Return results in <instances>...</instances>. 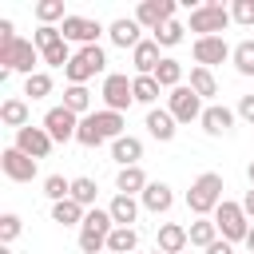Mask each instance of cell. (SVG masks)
Instances as JSON below:
<instances>
[{
    "label": "cell",
    "mask_w": 254,
    "mask_h": 254,
    "mask_svg": "<svg viewBox=\"0 0 254 254\" xmlns=\"http://www.w3.org/2000/svg\"><path fill=\"white\" fill-rule=\"evenodd\" d=\"M0 119H4V127H28V119H32V107H28V99H4L0 103Z\"/></svg>",
    "instance_id": "d4e9b609"
},
{
    "label": "cell",
    "mask_w": 254,
    "mask_h": 254,
    "mask_svg": "<svg viewBox=\"0 0 254 254\" xmlns=\"http://www.w3.org/2000/svg\"><path fill=\"white\" fill-rule=\"evenodd\" d=\"M64 107H67V111H75L79 119H83V115H91V91H87L83 83H67V87H64Z\"/></svg>",
    "instance_id": "4316f807"
},
{
    "label": "cell",
    "mask_w": 254,
    "mask_h": 254,
    "mask_svg": "<svg viewBox=\"0 0 254 254\" xmlns=\"http://www.w3.org/2000/svg\"><path fill=\"white\" fill-rule=\"evenodd\" d=\"M238 119H246V123L254 127V95H242V99H238Z\"/></svg>",
    "instance_id": "ee69618b"
},
{
    "label": "cell",
    "mask_w": 254,
    "mask_h": 254,
    "mask_svg": "<svg viewBox=\"0 0 254 254\" xmlns=\"http://www.w3.org/2000/svg\"><path fill=\"white\" fill-rule=\"evenodd\" d=\"M246 250L254 254V226H250V234H246Z\"/></svg>",
    "instance_id": "7dc6e473"
},
{
    "label": "cell",
    "mask_w": 254,
    "mask_h": 254,
    "mask_svg": "<svg viewBox=\"0 0 254 254\" xmlns=\"http://www.w3.org/2000/svg\"><path fill=\"white\" fill-rule=\"evenodd\" d=\"M60 32H64V40H67V44L91 48V44H99L103 24H99V20H91V16H67V20L60 24Z\"/></svg>",
    "instance_id": "30bf717a"
},
{
    "label": "cell",
    "mask_w": 254,
    "mask_h": 254,
    "mask_svg": "<svg viewBox=\"0 0 254 254\" xmlns=\"http://www.w3.org/2000/svg\"><path fill=\"white\" fill-rule=\"evenodd\" d=\"M139 32H143V28H139V20H135V16H119V20H111V24H107V40H111L115 48H131V52L143 44V36H139Z\"/></svg>",
    "instance_id": "2e32d148"
},
{
    "label": "cell",
    "mask_w": 254,
    "mask_h": 254,
    "mask_svg": "<svg viewBox=\"0 0 254 254\" xmlns=\"http://www.w3.org/2000/svg\"><path fill=\"white\" fill-rule=\"evenodd\" d=\"M226 28H230V8H222L214 0L190 8V32H198V40L202 36H222Z\"/></svg>",
    "instance_id": "5b68a950"
},
{
    "label": "cell",
    "mask_w": 254,
    "mask_h": 254,
    "mask_svg": "<svg viewBox=\"0 0 254 254\" xmlns=\"http://www.w3.org/2000/svg\"><path fill=\"white\" fill-rule=\"evenodd\" d=\"M155 79H159V87H167V91L183 87V64L171 60V56H163V64L155 67Z\"/></svg>",
    "instance_id": "4dcf8cb0"
},
{
    "label": "cell",
    "mask_w": 254,
    "mask_h": 254,
    "mask_svg": "<svg viewBox=\"0 0 254 254\" xmlns=\"http://www.w3.org/2000/svg\"><path fill=\"white\" fill-rule=\"evenodd\" d=\"M175 131H179V123H175V115H171L167 107H151V111H147V135H151V139L171 143Z\"/></svg>",
    "instance_id": "e0dca14e"
},
{
    "label": "cell",
    "mask_w": 254,
    "mask_h": 254,
    "mask_svg": "<svg viewBox=\"0 0 254 254\" xmlns=\"http://www.w3.org/2000/svg\"><path fill=\"white\" fill-rule=\"evenodd\" d=\"M155 246H159L163 254H183V250L190 246V238H187V226H179V222H163V226H159V238H155Z\"/></svg>",
    "instance_id": "d6986e66"
},
{
    "label": "cell",
    "mask_w": 254,
    "mask_h": 254,
    "mask_svg": "<svg viewBox=\"0 0 254 254\" xmlns=\"http://www.w3.org/2000/svg\"><path fill=\"white\" fill-rule=\"evenodd\" d=\"M131 87H135V103H143L147 111L155 107V99H159V91H163L155 75H135V79H131Z\"/></svg>",
    "instance_id": "1f68e13d"
},
{
    "label": "cell",
    "mask_w": 254,
    "mask_h": 254,
    "mask_svg": "<svg viewBox=\"0 0 254 254\" xmlns=\"http://www.w3.org/2000/svg\"><path fill=\"white\" fill-rule=\"evenodd\" d=\"M32 12H36V20H40V24H52V28H56V20H60V24L67 20L64 0H36V8H32Z\"/></svg>",
    "instance_id": "e575fe53"
},
{
    "label": "cell",
    "mask_w": 254,
    "mask_h": 254,
    "mask_svg": "<svg viewBox=\"0 0 254 254\" xmlns=\"http://www.w3.org/2000/svg\"><path fill=\"white\" fill-rule=\"evenodd\" d=\"M12 147H20L28 159H36V163H40V159H48V155H52V147H56V143H52V135H48L44 127H32V123H28V127H20V131H16V143H12Z\"/></svg>",
    "instance_id": "7c38bea8"
},
{
    "label": "cell",
    "mask_w": 254,
    "mask_h": 254,
    "mask_svg": "<svg viewBox=\"0 0 254 254\" xmlns=\"http://www.w3.org/2000/svg\"><path fill=\"white\" fill-rule=\"evenodd\" d=\"M91 119H95L99 135H103V139H111V143L127 135V131H123V127H127V119H123L119 111H107V107H99V111H91Z\"/></svg>",
    "instance_id": "603a6c76"
},
{
    "label": "cell",
    "mask_w": 254,
    "mask_h": 254,
    "mask_svg": "<svg viewBox=\"0 0 254 254\" xmlns=\"http://www.w3.org/2000/svg\"><path fill=\"white\" fill-rule=\"evenodd\" d=\"M0 254H12V246H0Z\"/></svg>",
    "instance_id": "681fc988"
},
{
    "label": "cell",
    "mask_w": 254,
    "mask_h": 254,
    "mask_svg": "<svg viewBox=\"0 0 254 254\" xmlns=\"http://www.w3.org/2000/svg\"><path fill=\"white\" fill-rule=\"evenodd\" d=\"M131 64H135V75H155V67L163 64L159 44H155V40H143V44L131 52Z\"/></svg>",
    "instance_id": "44dd1931"
},
{
    "label": "cell",
    "mask_w": 254,
    "mask_h": 254,
    "mask_svg": "<svg viewBox=\"0 0 254 254\" xmlns=\"http://www.w3.org/2000/svg\"><path fill=\"white\" fill-rule=\"evenodd\" d=\"M111 159H115L119 167H139V159H143V139H139V135L115 139V143H111Z\"/></svg>",
    "instance_id": "ffe728a7"
},
{
    "label": "cell",
    "mask_w": 254,
    "mask_h": 254,
    "mask_svg": "<svg viewBox=\"0 0 254 254\" xmlns=\"http://www.w3.org/2000/svg\"><path fill=\"white\" fill-rule=\"evenodd\" d=\"M230 44L222 40V36H194V67H214V64H222V60H230Z\"/></svg>",
    "instance_id": "5bb4252c"
},
{
    "label": "cell",
    "mask_w": 254,
    "mask_h": 254,
    "mask_svg": "<svg viewBox=\"0 0 254 254\" xmlns=\"http://www.w3.org/2000/svg\"><path fill=\"white\" fill-rule=\"evenodd\" d=\"M135 20H139V28L159 32L167 20H175V0H143L135 8Z\"/></svg>",
    "instance_id": "4fadbf2b"
},
{
    "label": "cell",
    "mask_w": 254,
    "mask_h": 254,
    "mask_svg": "<svg viewBox=\"0 0 254 254\" xmlns=\"http://www.w3.org/2000/svg\"><path fill=\"white\" fill-rule=\"evenodd\" d=\"M234 119H238V111H230L226 103H206V111H202L198 123H202L206 135L218 139V135H230V131H234Z\"/></svg>",
    "instance_id": "9a60e30c"
},
{
    "label": "cell",
    "mask_w": 254,
    "mask_h": 254,
    "mask_svg": "<svg viewBox=\"0 0 254 254\" xmlns=\"http://www.w3.org/2000/svg\"><path fill=\"white\" fill-rule=\"evenodd\" d=\"M187 238H190V246H198V250H206L210 242H218V226H214V218H194V222L187 226Z\"/></svg>",
    "instance_id": "83f0119b"
},
{
    "label": "cell",
    "mask_w": 254,
    "mask_h": 254,
    "mask_svg": "<svg viewBox=\"0 0 254 254\" xmlns=\"http://www.w3.org/2000/svg\"><path fill=\"white\" fill-rule=\"evenodd\" d=\"M48 135H52V143H71L75 139V131H79V115L75 111H67L64 103L60 107H48V115H44V123H40Z\"/></svg>",
    "instance_id": "9c48e42d"
},
{
    "label": "cell",
    "mask_w": 254,
    "mask_h": 254,
    "mask_svg": "<svg viewBox=\"0 0 254 254\" xmlns=\"http://www.w3.org/2000/svg\"><path fill=\"white\" fill-rule=\"evenodd\" d=\"M20 230H24L20 214H12V210H8V214H0V242H4V246H12V242L20 238Z\"/></svg>",
    "instance_id": "b9f144b4"
},
{
    "label": "cell",
    "mask_w": 254,
    "mask_h": 254,
    "mask_svg": "<svg viewBox=\"0 0 254 254\" xmlns=\"http://www.w3.org/2000/svg\"><path fill=\"white\" fill-rule=\"evenodd\" d=\"M242 210H246V218H254V187L242 194Z\"/></svg>",
    "instance_id": "bcb514c9"
},
{
    "label": "cell",
    "mask_w": 254,
    "mask_h": 254,
    "mask_svg": "<svg viewBox=\"0 0 254 254\" xmlns=\"http://www.w3.org/2000/svg\"><path fill=\"white\" fill-rule=\"evenodd\" d=\"M107 210H111V218H115V226H131V222L139 218V210H143V202H139V198H131V194H115V198L107 202Z\"/></svg>",
    "instance_id": "cb8c5ba5"
},
{
    "label": "cell",
    "mask_w": 254,
    "mask_h": 254,
    "mask_svg": "<svg viewBox=\"0 0 254 254\" xmlns=\"http://www.w3.org/2000/svg\"><path fill=\"white\" fill-rule=\"evenodd\" d=\"M230 20L242 28H254V0H234L230 4Z\"/></svg>",
    "instance_id": "7bdbcfd3"
},
{
    "label": "cell",
    "mask_w": 254,
    "mask_h": 254,
    "mask_svg": "<svg viewBox=\"0 0 254 254\" xmlns=\"http://www.w3.org/2000/svg\"><path fill=\"white\" fill-rule=\"evenodd\" d=\"M107 250L111 254H135L139 250V230L135 226H115L111 238H107Z\"/></svg>",
    "instance_id": "f1b7e54d"
},
{
    "label": "cell",
    "mask_w": 254,
    "mask_h": 254,
    "mask_svg": "<svg viewBox=\"0 0 254 254\" xmlns=\"http://www.w3.org/2000/svg\"><path fill=\"white\" fill-rule=\"evenodd\" d=\"M147 175H143V167H119V175H115V194H143L147 190Z\"/></svg>",
    "instance_id": "7402d4cb"
},
{
    "label": "cell",
    "mask_w": 254,
    "mask_h": 254,
    "mask_svg": "<svg viewBox=\"0 0 254 254\" xmlns=\"http://www.w3.org/2000/svg\"><path fill=\"white\" fill-rule=\"evenodd\" d=\"M111 230H115L111 210H107V206H91L87 218H83V226H79V250H83V254H99V250L107 246Z\"/></svg>",
    "instance_id": "7a4b0ae2"
},
{
    "label": "cell",
    "mask_w": 254,
    "mask_h": 254,
    "mask_svg": "<svg viewBox=\"0 0 254 254\" xmlns=\"http://www.w3.org/2000/svg\"><path fill=\"white\" fill-rule=\"evenodd\" d=\"M75 143H79V147H99V143H107V139L99 135L95 119H91V115H83V119H79V131H75Z\"/></svg>",
    "instance_id": "74e56055"
},
{
    "label": "cell",
    "mask_w": 254,
    "mask_h": 254,
    "mask_svg": "<svg viewBox=\"0 0 254 254\" xmlns=\"http://www.w3.org/2000/svg\"><path fill=\"white\" fill-rule=\"evenodd\" d=\"M206 254H238V250H234V242L218 238V242H210V246H206Z\"/></svg>",
    "instance_id": "f6af8a7d"
},
{
    "label": "cell",
    "mask_w": 254,
    "mask_h": 254,
    "mask_svg": "<svg viewBox=\"0 0 254 254\" xmlns=\"http://www.w3.org/2000/svg\"><path fill=\"white\" fill-rule=\"evenodd\" d=\"M95 194H99V187H95V179H87V175H79V179H71V198L83 206V210H91L95 206Z\"/></svg>",
    "instance_id": "836d02e7"
},
{
    "label": "cell",
    "mask_w": 254,
    "mask_h": 254,
    "mask_svg": "<svg viewBox=\"0 0 254 254\" xmlns=\"http://www.w3.org/2000/svg\"><path fill=\"white\" fill-rule=\"evenodd\" d=\"M83 218H87V210H83L75 198L52 202V222H60V226H83Z\"/></svg>",
    "instance_id": "484cf974"
},
{
    "label": "cell",
    "mask_w": 254,
    "mask_h": 254,
    "mask_svg": "<svg viewBox=\"0 0 254 254\" xmlns=\"http://www.w3.org/2000/svg\"><path fill=\"white\" fill-rule=\"evenodd\" d=\"M246 179H250V187H254V159H250V167H246Z\"/></svg>",
    "instance_id": "c3c4849f"
},
{
    "label": "cell",
    "mask_w": 254,
    "mask_h": 254,
    "mask_svg": "<svg viewBox=\"0 0 254 254\" xmlns=\"http://www.w3.org/2000/svg\"><path fill=\"white\" fill-rule=\"evenodd\" d=\"M99 95H103V107L107 111H127L131 103H135V87H131V79L123 75V71H111V75H103V87H99Z\"/></svg>",
    "instance_id": "52a82bcc"
},
{
    "label": "cell",
    "mask_w": 254,
    "mask_h": 254,
    "mask_svg": "<svg viewBox=\"0 0 254 254\" xmlns=\"http://www.w3.org/2000/svg\"><path fill=\"white\" fill-rule=\"evenodd\" d=\"M139 202H143V210H151V214H167V210L175 206V190H171L167 183H147V190L139 194Z\"/></svg>",
    "instance_id": "ac0fdd59"
},
{
    "label": "cell",
    "mask_w": 254,
    "mask_h": 254,
    "mask_svg": "<svg viewBox=\"0 0 254 254\" xmlns=\"http://www.w3.org/2000/svg\"><path fill=\"white\" fill-rule=\"evenodd\" d=\"M190 91H194L198 99H214V95H218L214 71H210V67H190Z\"/></svg>",
    "instance_id": "f546056e"
},
{
    "label": "cell",
    "mask_w": 254,
    "mask_h": 254,
    "mask_svg": "<svg viewBox=\"0 0 254 254\" xmlns=\"http://www.w3.org/2000/svg\"><path fill=\"white\" fill-rule=\"evenodd\" d=\"M103 67H107V52H103L99 44H91V48H79V52L71 56V64L64 67V75H67V83H83V87H87V79L99 75Z\"/></svg>",
    "instance_id": "277c9868"
},
{
    "label": "cell",
    "mask_w": 254,
    "mask_h": 254,
    "mask_svg": "<svg viewBox=\"0 0 254 254\" xmlns=\"http://www.w3.org/2000/svg\"><path fill=\"white\" fill-rule=\"evenodd\" d=\"M24 95H28V99H44V95H52V75H48V71L28 75V79H24Z\"/></svg>",
    "instance_id": "8d00e7d4"
},
{
    "label": "cell",
    "mask_w": 254,
    "mask_h": 254,
    "mask_svg": "<svg viewBox=\"0 0 254 254\" xmlns=\"http://www.w3.org/2000/svg\"><path fill=\"white\" fill-rule=\"evenodd\" d=\"M183 32H187V28H183L179 20H167L159 32H151V40H155L159 48H175V44H183Z\"/></svg>",
    "instance_id": "d590c367"
},
{
    "label": "cell",
    "mask_w": 254,
    "mask_h": 254,
    "mask_svg": "<svg viewBox=\"0 0 254 254\" xmlns=\"http://www.w3.org/2000/svg\"><path fill=\"white\" fill-rule=\"evenodd\" d=\"M44 194H48L52 202L71 198V179H64V175H48V179H44Z\"/></svg>",
    "instance_id": "f35d334b"
},
{
    "label": "cell",
    "mask_w": 254,
    "mask_h": 254,
    "mask_svg": "<svg viewBox=\"0 0 254 254\" xmlns=\"http://www.w3.org/2000/svg\"><path fill=\"white\" fill-rule=\"evenodd\" d=\"M230 64L238 75H254V40H238L230 52Z\"/></svg>",
    "instance_id": "d6a6232c"
},
{
    "label": "cell",
    "mask_w": 254,
    "mask_h": 254,
    "mask_svg": "<svg viewBox=\"0 0 254 254\" xmlns=\"http://www.w3.org/2000/svg\"><path fill=\"white\" fill-rule=\"evenodd\" d=\"M242 254H250V250H242Z\"/></svg>",
    "instance_id": "816d5d0a"
},
{
    "label": "cell",
    "mask_w": 254,
    "mask_h": 254,
    "mask_svg": "<svg viewBox=\"0 0 254 254\" xmlns=\"http://www.w3.org/2000/svg\"><path fill=\"white\" fill-rule=\"evenodd\" d=\"M0 171H4L12 183H32V179L40 175V163L28 159L20 147H4V155H0Z\"/></svg>",
    "instance_id": "8fae6325"
},
{
    "label": "cell",
    "mask_w": 254,
    "mask_h": 254,
    "mask_svg": "<svg viewBox=\"0 0 254 254\" xmlns=\"http://www.w3.org/2000/svg\"><path fill=\"white\" fill-rule=\"evenodd\" d=\"M167 111L175 115V123H194V119H202V99L190 91V83H183V87H175L171 95H167Z\"/></svg>",
    "instance_id": "ba28073f"
},
{
    "label": "cell",
    "mask_w": 254,
    "mask_h": 254,
    "mask_svg": "<svg viewBox=\"0 0 254 254\" xmlns=\"http://www.w3.org/2000/svg\"><path fill=\"white\" fill-rule=\"evenodd\" d=\"M36 64H44V56H40V48L32 44V40H4L0 44V67L4 71H24V79L28 75H36Z\"/></svg>",
    "instance_id": "3957f363"
},
{
    "label": "cell",
    "mask_w": 254,
    "mask_h": 254,
    "mask_svg": "<svg viewBox=\"0 0 254 254\" xmlns=\"http://www.w3.org/2000/svg\"><path fill=\"white\" fill-rule=\"evenodd\" d=\"M60 40H64V32H60V28H52V24H40V28L32 32V44H36L40 52H48V48H56Z\"/></svg>",
    "instance_id": "60d3db41"
},
{
    "label": "cell",
    "mask_w": 254,
    "mask_h": 254,
    "mask_svg": "<svg viewBox=\"0 0 254 254\" xmlns=\"http://www.w3.org/2000/svg\"><path fill=\"white\" fill-rule=\"evenodd\" d=\"M40 56H44V64H48V67H67L75 52H71V44H67V40H60L56 48H48V52H40Z\"/></svg>",
    "instance_id": "ab89813d"
},
{
    "label": "cell",
    "mask_w": 254,
    "mask_h": 254,
    "mask_svg": "<svg viewBox=\"0 0 254 254\" xmlns=\"http://www.w3.org/2000/svg\"><path fill=\"white\" fill-rule=\"evenodd\" d=\"M222 175L218 171H202L194 183H190V190H187V206H190V214L194 218H214V210L222 206Z\"/></svg>",
    "instance_id": "6da1fadb"
},
{
    "label": "cell",
    "mask_w": 254,
    "mask_h": 254,
    "mask_svg": "<svg viewBox=\"0 0 254 254\" xmlns=\"http://www.w3.org/2000/svg\"><path fill=\"white\" fill-rule=\"evenodd\" d=\"M151 254H163V250H159V246H155V250H151Z\"/></svg>",
    "instance_id": "f907efd6"
},
{
    "label": "cell",
    "mask_w": 254,
    "mask_h": 254,
    "mask_svg": "<svg viewBox=\"0 0 254 254\" xmlns=\"http://www.w3.org/2000/svg\"><path fill=\"white\" fill-rule=\"evenodd\" d=\"M214 226L226 242H246V234H250V218H246L242 202H230V198H222V206L214 210Z\"/></svg>",
    "instance_id": "8992f818"
}]
</instances>
